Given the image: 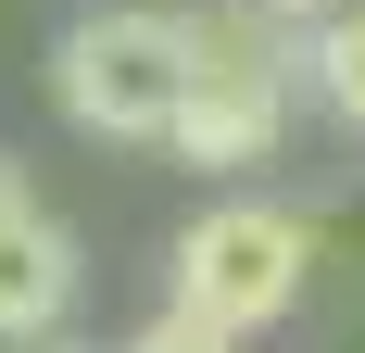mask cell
<instances>
[{
    "label": "cell",
    "mask_w": 365,
    "mask_h": 353,
    "mask_svg": "<svg viewBox=\"0 0 365 353\" xmlns=\"http://www.w3.org/2000/svg\"><path fill=\"white\" fill-rule=\"evenodd\" d=\"M252 13H277V26H290V38H302V26H328L340 0H252Z\"/></svg>",
    "instance_id": "ba28073f"
},
{
    "label": "cell",
    "mask_w": 365,
    "mask_h": 353,
    "mask_svg": "<svg viewBox=\"0 0 365 353\" xmlns=\"http://www.w3.org/2000/svg\"><path fill=\"white\" fill-rule=\"evenodd\" d=\"M113 353H252V341H227V328H202V316H177V303H164V316H151V328H126Z\"/></svg>",
    "instance_id": "8992f818"
},
{
    "label": "cell",
    "mask_w": 365,
    "mask_h": 353,
    "mask_svg": "<svg viewBox=\"0 0 365 353\" xmlns=\"http://www.w3.org/2000/svg\"><path fill=\"white\" fill-rule=\"evenodd\" d=\"M13 214H38V176L13 164V151H0V227H13Z\"/></svg>",
    "instance_id": "52a82bcc"
},
{
    "label": "cell",
    "mask_w": 365,
    "mask_h": 353,
    "mask_svg": "<svg viewBox=\"0 0 365 353\" xmlns=\"http://www.w3.org/2000/svg\"><path fill=\"white\" fill-rule=\"evenodd\" d=\"M189 101V13H151V0H101V13H63L51 26V114L76 139L113 151H164Z\"/></svg>",
    "instance_id": "3957f363"
},
{
    "label": "cell",
    "mask_w": 365,
    "mask_h": 353,
    "mask_svg": "<svg viewBox=\"0 0 365 353\" xmlns=\"http://www.w3.org/2000/svg\"><path fill=\"white\" fill-rule=\"evenodd\" d=\"M302 101L328 114L340 139H365V13L340 0L328 26H302Z\"/></svg>",
    "instance_id": "5b68a950"
},
{
    "label": "cell",
    "mask_w": 365,
    "mask_h": 353,
    "mask_svg": "<svg viewBox=\"0 0 365 353\" xmlns=\"http://www.w3.org/2000/svg\"><path fill=\"white\" fill-rule=\"evenodd\" d=\"M26 353H88V341H26Z\"/></svg>",
    "instance_id": "9c48e42d"
},
{
    "label": "cell",
    "mask_w": 365,
    "mask_h": 353,
    "mask_svg": "<svg viewBox=\"0 0 365 353\" xmlns=\"http://www.w3.org/2000/svg\"><path fill=\"white\" fill-rule=\"evenodd\" d=\"M328 265V227L290 202H264V189H215V202L189 214L177 240H164V303L227 341H264V328L302 316V290Z\"/></svg>",
    "instance_id": "6da1fadb"
},
{
    "label": "cell",
    "mask_w": 365,
    "mask_h": 353,
    "mask_svg": "<svg viewBox=\"0 0 365 353\" xmlns=\"http://www.w3.org/2000/svg\"><path fill=\"white\" fill-rule=\"evenodd\" d=\"M290 114H302V38L277 13H252V0L189 13V101H177V139H164L189 176L240 189L252 164H277Z\"/></svg>",
    "instance_id": "7a4b0ae2"
},
{
    "label": "cell",
    "mask_w": 365,
    "mask_h": 353,
    "mask_svg": "<svg viewBox=\"0 0 365 353\" xmlns=\"http://www.w3.org/2000/svg\"><path fill=\"white\" fill-rule=\"evenodd\" d=\"M76 303H88V240H76L63 214L38 202L0 227V353H26V341H63Z\"/></svg>",
    "instance_id": "277c9868"
}]
</instances>
